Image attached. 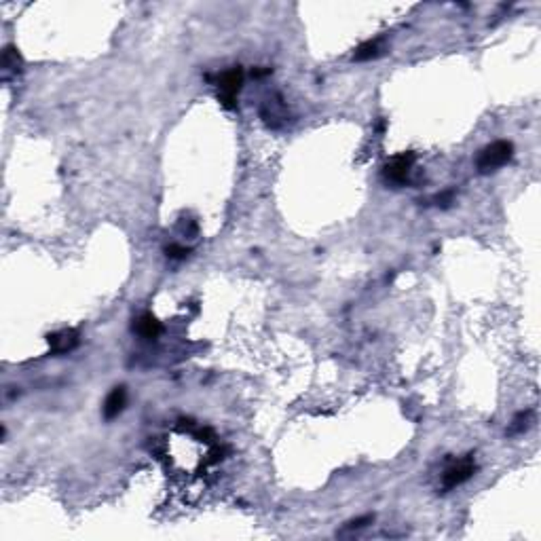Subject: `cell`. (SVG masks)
Segmentation results:
<instances>
[{
	"mask_svg": "<svg viewBox=\"0 0 541 541\" xmlns=\"http://www.w3.org/2000/svg\"><path fill=\"white\" fill-rule=\"evenodd\" d=\"M19 68H22V56L17 53L15 47H7L5 53H3V70H5V74L17 72Z\"/></svg>",
	"mask_w": 541,
	"mask_h": 541,
	"instance_id": "obj_9",
	"label": "cell"
},
{
	"mask_svg": "<svg viewBox=\"0 0 541 541\" xmlns=\"http://www.w3.org/2000/svg\"><path fill=\"white\" fill-rule=\"evenodd\" d=\"M531 410H524V412H518L516 414V419L512 421V425H510V429H508V434L510 436H514V434H522V431L528 427V419H531Z\"/></svg>",
	"mask_w": 541,
	"mask_h": 541,
	"instance_id": "obj_10",
	"label": "cell"
},
{
	"mask_svg": "<svg viewBox=\"0 0 541 541\" xmlns=\"http://www.w3.org/2000/svg\"><path fill=\"white\" fill-rule=\"evenodd\" d=\"M512 156H514V144L508 140H497L480 150L476 159V168L480 174H493L503 165H508Z\"/></svg>",
	"mask_w": 541,
	"mask_h": 541,
	"instance_id": "obj_1",
	"label": "cell"
},
{
	"mask_svg": "<svg viewBox=\"0 0 541 541\" xmlns=\"http://www.w3.org/2000/svg\"><path fill=\"white\" fill-rule=\"evenodd\" d=\"M134 332L146 341H154L163 332V323H161L152 313H142L136 321H134Z\"/></svg>",
	"mask_w": 541,
	"mask_h": 541,
	"instance_id": "obj_6",
	"label": "cell"
},
{
	"mask_svg": "<svg viewBox=\"0 0 541 541\" xmlns=\"http://www.w3.org/2000/svg\"><path fill=\"white\" fill-rule=\"evenodd\" d=\"M165 254H168L170 260H184V258H188L191 250L184 248V245H180V243H172V245L165 248Z\"/></svg>",
	"mask_w": 541,
	"mask_h": 541,
	"instance_id": "obj_11",
	"label": "cell"
},
{
	"mask_svg": "<svg viewBox=\"0 0 541 541\" xmlns=\"http://www.w3.org/2000/svg\"><path fill=\"white\" fill-rule=\"evenodd\" d=\"M372 520H374V516H362V518H357V520L347 522L345 531H357V528H364V526H368Z\"/></svg>",
	"mask_w": 541,
	"mask_h": 541,
	"instance_id": "obj_12",
	"label": "cell"
},
{
	"mask_svg": "<svg viewBox=\"0 0 541 541\" xmlns=\"http://www.w3.org/2000/svg\"><path fill=\"white\" fill-rule=\"evenodd\" d=\"M414 161H417V156H414V152H410V150L391 156V159L387 161L385 170H383L385 180L391 182V184H404V182L408 180L412 168H414Z\"/></svg>",
	"mask_w": 541,
	"mask_h": 541,
	"instance_id": "obj_3",
	"label": "cell"
},
{
	"mask_svg": "<svg viewBox=\"0 0 541 541\" xmlns=\"http://www.w3.org/2000/svg\"><path fill=\"white\" fill-rule=\"evenodd\" d=\"M476 474V461L471 457H465L457 463H453L444 476H442V489L444 491H453L457 486H461L463 482H467L471 476Z\"/></svg>",
	"mask_w": 541,
	"mask_h": 541,
	"instance_id": "obj_4",
	"label": "cell"
},
{
	"mask_svg": "<svg viewBox=\"0 0 541 541\" xmlns=\"http://www.w3.org/2000/svg\"><path fill=\"white\" fill-rule=\"evenodd\" d=\"M125 404H127V389H125L123 385H119V387H115L111 394H108L106 400H104V406H102L104 417H106L108 421L117 419V417L125 410Z\"/></svg>",
	"mask_w": 541,
	"mask_h": 541,
	"instance_id": "obj_7",
	"label": "cell"
},
{
	"mask_svg": "<svg viewBox=\"0 0 541 541\" xmlns=\"http://www.w3.org/2000/svg\"><path fill=\"white\" fill-rule=\"evenodd\" d=\"M453 199H455V191L453 188H449V191H444V193H440V195H436V203L438 205H442V207H449L451 203H453Z\"/></svg>",
	"mask_w": 541,
	"mask_h": 541,
	"instance_id": "obj_13",
	"label": "cell"
},
{
	"mask_svg": "<svg viewBox=\"0 0 541 541\" xmlns=\"http://www.w3.org/2000/svg\"><path fill=\"white\" fill-rule=\"evenodd\" d=\"M381 56V40L374 38V40H366L362 42L355 53H353V60L355 62H368V60H374Z\"/></svg>",
	"mask_w": 541,
	"mask_h": 541,
	"instance_id": "obj_8",
	"label": "cell"
},
{
	"mask_svg": "<svg viewBox=\"0 0 541 541\" xmlns=\"http://www.w3.org/2000/svg\"><path fill=\"white\" fill-rule=\"evenodd\" d=\"M216 85H218V99L220 104L227 108V111H233V108L237 106V95L243 87V70L239 66L223 72L218 76V81H216Z\"/></svg>",
	"mask_w": 541,
	"mask_h": 541,
	"instance_id": "obj_2",
	"label": "cell"
},
{
	"mask_svg": "<svg viewBox=\"0 0 541 541\" xmlns=\"http://www.w3.org/2000/svg\"><path fill=\"white\" fill-rule=\"evenodd\" d=\"M79 332L74 328H66V330H60V332H53L47 337V343H49V349L53 355H64V353H70L79 347Z\"/></svg>",
	"mask_w": 541,
	"mask_h": 541,
	"instance_id": "obj_5",
	"label": "cell"
}]
</instances>
